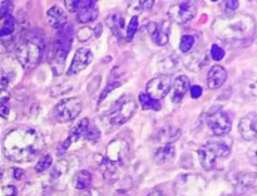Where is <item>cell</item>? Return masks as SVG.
<instances>
[{
	"label": "cell",
	"mask_w": 257,
	"mask_h": 196,
	"mask_svg": "<svg viewBox=\"0 0 257 196\" xmlns=\"http://www.w3.org/2000/svg\"><path fill=\"white\" fill-rule=\"evenodd\" d=\"M176 148L172 143H166L156 150L155 152V161L158 165H165L166 162H170L175 158Z\"/></svg>",
	"instance_id": "20"
},
{
	"label": "cell",
	"mask_w": 257,
	"mask_h": 196,
	"mask_svg": "<svg viewBox=\"0 0 257 196\" xmlns=\"http://www.w3.org/2000/svg\"><path fill=\"white\" fill-rule=\"evenodd\" d=\"M15 28H17V20L10 15L5 19L4 24L0 28V38H7L12 35L15 32Z\"/></svg>",
	"instance_id": "25"
},
{
	"label": "cell",
	"mask_w": 257,
	"mask_h": 196,
	"mask_svg": "<svg viewBox=\"0 0 257 196\" xmlns=\"http://www.w3.org/2000/svg\"><path fill=\"white\" fill-rule=\"evenodd\" d=\"M79 196H103L102 192L97 188H87L85 191H83Z\"/></svg>",
	"instance_id": "40"
},
{
	"label": "cell",
	"mask_w": 257,
	"mask_h": 196,
	"mask_svg": "<svg viewBox=\"0 0 257 196\" xmlns=\"http://www.w3.org/2000/svg\"><path fill=\"white\" fill-rule=\"evenodd\" d=\"M170 34H171V22L170 20H163L160 24L156 25L155 30L152 32V39L156 45H163L167 44L170 42Z\"/></svg>",
	"instance_id": "16"
},
{
	"label": "cell",
	"mask_w": 257,
	"mask_h": 196,
	"mask_svg": "<svg viewBox=\"0 0 257 196\" xmlns=\"http://www.w3.org/2000/svg\"><path fill=\"white\" fill-rule=\"evenodd\" d=\"M195 37L193 35H183L182 38H181V42H180V49L182 53H188L191 49L193 48V45H195Z\"/></svg>",
	"instance_id": "28"
},
{
	"label": "cell",
	"mask_w": 257,
	"mask_h": 196,
	"mask_svg": "<svg viewBox=\"0 0 257 196\" xmlns=\"http://www.w3.org/2000/svg\"><path fill=\"white\" fill-rule=\"evenodd\" d=\"M215 29L223 39L240 40L253 34L255 24H253L252 18L248 17V15L236 14L216 22Z\"/></svg>",
	"instance_id": "2"
},
{
	"label": "cell",
	"mask_w": 257,
	"mask_h": 196,
	"mask_svg": "<svg viewBox=\"0 0 257 196\" xmlns=\"http://www.w3.org/2000/svg\"><path fill=\"white\" fill-rule=\"evenodd\" d=\"M171 77L168 74H161L158 77L152 78L146 85V94L156 101H160L165 98L171 90Z\"/></svg>",
	"instance_id": "11"
},
{
	"label": "cell",
	"mask_w": 257,
	"mask_h": 196,
	"mask_svg": "<svg viewBox=\"0 0 257 196\" xmlns=\"http://www.w3.org/2000/svg\"><path fill=\"white\" fill-rule=\"evenodd\" d=\"M12 173H13V178H15V180H20V178L24 176V171H23L22 168H18V167H13Z\"/></svg>",
	"instance_id": "41"
},
{
	"label": "cell",
	"mask_w": 257,
	"mask_h": 196,
	"mask_svg": "<svg viewBox=\"0 0 257 196\" xmlns=\"http://www.w3.org/2000/svg\"><path fill=\"white\" fill-rule=\"evenodd\" d=\"M0 196H18L17 187L12 185L3 186V187H0Z\"/></svg>",
	"instance_id": "36"
},
{
	"label": "cell",
	"mask_w": 257,
	"mask_h": 196,
	"mask_svg": "<svg viewBox=\"0 0 257 196\" xmlns=\"http://www.w3.org/2000/svg\"><path fill=\"white\" fill-rule=\"evenodd\" d=\"M211 57L215 60H221L225 57V49L222 47H220L218 44H213L211 47Z\"/></svg>",
	"instance_id": "33"
},
{
	"label": "cell",
	"mask_w": 257,
	"mask_h": 196,
	"mask_svg": "<svg viewBox=\"0 0 257 196\" xmlns=\"http://www.w3.org/2000/svg\"><path fill=\"white\" fill-rule=\"evenodd\" d=\"M92 183V175L89 171L80 170L73 176V185L78 190H87Z\"/></svg>",
	"instance_id": "22"
},
{
	"label": "cell",
	"mask_w": 257,
	"mask_h": 196,
	"mask_svg": "<svg viewBox=\"0 0 257 196\" xmlns=\"http://www.w3.org/2000/svg\"><path fill=\"white\" fill-rule=\"evenodd\" d=\"M137 110V103L133 98L122 97L109 113V121L114 126H122L130 120Z\"/></svg>",
	"instance_id": "6"
},
{
	"label": "cell",
	"mask_w": 257,
	"mask_h": 196,
	"mask_svg": "<svg viewBox=\"0 0 257 196\" xmlns=\"http://www.w3.org/2000/svg\"><path fill=\"white\" fill-rule=\"evenodd\" d=\"M138 101H140L143 110H153V111L161 110L160 101L153 100V98H151L150 95L146 94V93H141V94L138 95Z\"/></svg>",
	"instance_id": "23"
},
{
	"label": "cell",
	"mask_w": 257,
	"mask_h": 196,
	"mask_svg": "<svg viewBox=\"0 0 257 196\" xmlns=\"http://www.w3.org/2000/svg\"><path fill=\"white\" fill-rule=\"evenodd\" d=\"M74 37V28L72 24H65L64 27L58 30L57 39L54 43V59L59 65L64 63Z\"/></svg>",
	"instance_id": "5"
},
{
	"label": "cell",
	"mask_w": 257,
	"mask_h": 196,
	"mask_svg": "<svg viewBox=\"0 0 257 196\" xmlns=\"http://www.w3.org/2000/svg\"><path fill=\"white\" fill-rule=\"evenodd\" d=\"M225 5L227 9L236 10L238 8V2H236V0H228V2H225Z\"/></svg>",
	"instance_id": "43"
},
{
	"label": "cell",
	"mask_w": 257,
	"mask_h": 196,
	"mask_svg": "<svg viewBox=\"0 0 257 196\" xmlns=\"http://www.w3.org/2000/svg\"><path fill=\"white\" fill-rule=\"evenodd\" d=\"M128 153H130V147H128L127 141H124L123 138H117V140H113L108 145L105 158L110 163L120 168L127 161Z\"/></svg>",
	"instance_id": "10"
},
{
	"label": "cell",
	"mask_w": 257,
	"mask_h": 196,
	"mask_svg": "<svg viewBox=\"0 0 257 196\" xmlns=\"http://www.w3.org/2000/svg\"><path fill=\"white\" fill-rule=\"evenodd\" d=\"M107 25L117 38L124 37V18L120 14H117V13L110 14L107 18Z\"/></svg>",
	"instance_id": "21"
},
{
	"label": "cell",
	"mask_w": 257,
	"mask_h": 196,
	"mask_svg": "<svg viewBox=\"0 0 257 196\" xmlns=\"http://www.w3.org/2000/svg\"><path fill=\"white\" fill-rule=\"evenodd\" d=\"M236 183L237 186H242L243 188L253 187L256 185L255 173H238L236 176Z\"/></svg>",
	"instance_id": "24"
},
{
	"label": "cell",
	"mask_w": 257,
	"mask_h": 196,
	"mask_svg": "<svg viewBox=\"0 0 257 196\" xmlns=\"http://www.w3.org/2000/svg\"><path fill=\"white\" fill-rule=\"evenodd\" d=\"M14 5L12 2H0V19H7L8 17H10Z\"/></svg>",
	"instance_id": "32"
},
{
	"label": "cell",
	"mask_w": 257,
	"mask_h": 196,
	"mask_svg": "<svg viewBox=\"0 0 257 196\" xmlns=\"http://www.w3.org/2000/svg\"><path fill=\"white\" fill-rule=\"evenodd\" d=\"M93 59V54L90 49L88 48H80L75 52L74 57H73L72 64H70L69 69H68V75H74L78 74L79 72L84 70L88 65L90 64Z\"/></svg>",
	"instance_id": "12"
},
{
	"label": "cell",
	"mask_w": 257,
	"mask_h": 196,
	"mask_svg": "<svg viewBox=\"0 0 257 196\" xmlns=\"http://www.w3.org/2000/svg\"><path fill=\"white\" fill-rule=\"evenodd\" d=\"M3 176H4V170H3L2 165H0V178H3Z\"/></svg>",
	"instance_id": "45"
},
{
	"label": "cell",
	"mask_w": 257,
	"mask_h": 196,
	"mask_svg": "<svg viewBox=\"0 0 257 196\" xmlns=\"http://www.w3.org/2000/svg\"><path fill=\"white\" fill-rule=\"evenodd\" d=\"M197 14V3L196 2H181L171 5L168 9V17L172 22L177 24H185L190 22Z\"/></svg>",
	"instance_id": "8"
},
{
	"label": "cell",
	"mask_w": 257,
	"mask_h": 196,
	"mask_svg": "<svg viewBox=\"0 0 257 196\" xmlns=\"http://www.w3.org/2000/svg\"><path fill=\"white\" fill-rule=\"evenodd\" d=\"M9 113H10V108L7 102V98H5V100L0 101V117L8 118L9 117Z\"/></svg>",
	"instance_id": "38"
},
{
	"label": "cell",
	"mask_w": 257,
	"mask_h": 196,
	"mask_svg": "<svg viewBox=\"0 0 257 196\" xmlns=\"http://www.w3.org/2000/svg\"><path fill=\"white\" fill-rule=\"evenodd\" d=\"M52 161H53L52 156H50L49 153L44 155L37 162V166H35V171H37L38 173H42V172H44V171H47V168H49V166L52 165Z\"/></svg>",
	"instance_id": "29"
},
{
	"label": "cell",
	"mask_w": 257,
	"mask_h": 196,
	"mask_svg": "<svg viewBox=\"0 0 257 196\" xmlns=\"http://www.w3.org/2000/svg\"><path fill=\"white\" fill-rule=\"evenodd\" d=\"M257 117L255 112H251L246 115L245 117L241 118L238 130H240L241 136L246 141H255L257 137Z\"/></svg>",
	"instance_id": "14"
},
{
	"label": "cell",
	"mask_w": 257,
	"mask_h": 196,
	"mask_svg": "<svg viewBox=\"0 0 257 196\" xmlns=\"http://www.w3.org/2000/svg\"><path fill=\"white\" fill-rule=\"evenodd\" d=\"M42 47L39 43L30 38L20 42L15 50L18 62L22 64L24 69H33L37 67L42 59Z\"/></svg>",
	"instance_id": "4"
},
{
	"label": "cell",
	"mask_w": 257,
	"mask_h": 196,
	"mask_svg": "<svg viewBox=\"0 0 257 196\" xmlns=\"http://www.w3.org/2000/svg\"><path fill=\"white\" fill-rule=\"evenodd\" d=\"M13 78H14V73L13 72H0V92L7 89Z\"/></svg>",
	"instance_id": "31"
},
{
	"label": "cell",
	"mask_w": 257,
	"mask_h": 196,
	"mask_svg": "<svg viewBox=\"0 0 257 196\" xmlns=\"http://www.w3.org/2000/svg\"><path fill=\"white\" fill-rule=\"evenodd\" d=\"M88 127H89V120H88V118H83V120H80L79 122L72 128V131H70L67 140H65L64 142H62V145L59 146V152L64 153L65 151L70 147V145H72L73 142H75V141L84 137L85 133H87Z\"/></svg>",
	"instance_id": "13"
},
{
	"label": "cell",
	"mask_w": 257,
	"mask_h": 196,
	"mask_svg": "<svg viewBox=\"0 0 257 196\" xmlns=\"http://www.w3.org/2000/svg\"><path fill=\"white\" fill-rule=\"evenodd\" d=\"M190 93H191V97L192 98H200L201 95H202V87L201 85H192L190 89Z\"/></svg>",
	"instance_id": "39"
},
{
	"label": "cell",
	"mask_w": 257,
	"mask_h": 196,
	"mask_svg": "<svg viewBox=\"0 0 257 196\" xmlns=\"http://www.w3.org/2000/svg\"><path fill=\"white\" fill-rule=\"evenodd\" d=\"M193 63H197V64H196V65H197V70L201 69V68L205 65L206 58H205V55H203V54H200V50H195V52L191 53L190 58L186 60V67L190 69V68L192 67Z\"/></svg>",
	"instance_id": "26"
},
{
	"label": "cell",
	"mask_w": 257,
	"mask_h": 196,
	"mask_svg": "<svg viewBox=\"0 0 257 196\" xmlns=\"http://www.w3.org/2000/svg\"><path fill=\"white\" fill-rule=\"evenodd\" d=\"M65 7H67L68 12L70 13H77L79 12L85 4V0H65L64 2Z\"/></svg>",
	"instance_id": "30"
},
{
	"label": "cell",
	"mask_w": 257,
	"mask_h": 196,
	"mask_svg": "<svg viewBox=\"0 0 257 196\" xmlns=\"http://www.w3.org/2000/svg\"><path fill=\"white\" fill-rule=\"evenodd\" d=\"M248 158H250L251 163H252L253 166H256L257 160H256V147L255 146H252V147H251V150L248 151Z\"/></svg>",
	"instance_id": "42"
},
{
	"label": "cell",
	"mask_w": 257,
	"mask_h": 196,
	"mask_svg": "<svg viewBox=\"0 0 257 196\" xmlns=\"http://www.w3.org/2000/svg\"><path fill=\"white\" fill-rule=\"evenodd\" d=\"M171 88H172V102L180 103L190 88V79L186 75H180L173 80Z\"/></svg>",
	"instance_id": "18"
},
{
	"label": "cell",
	"mask_w": 257,
	"mask_h": 196,
	"mask_svg": "<svg viewBox=\"0 0 257 196\" xmlns=\"http://www.w3.org/2000/svg\"><path fill=\"white\" fill-rule=\"evenodd\" d=\"M98 14H99V10H98L97 2L94 0H89V2H85V4L83 5L82 9L78 12L77 14V20L79 23H90L94 22L98 18Z\"/></svg>",
	"instance_id": "19"
},
{
	"label": "cell",
	"mask_w": 257,
	"mask_h": 196,
	"mask_svg": "<svg viewBox=\"0 0 257 196\" xmlns=\"http://www.w3.org/2000/svg\"><path fill=\"white\" fill-rule=\"evenodd\" d=\"M42 133L32 127H18L7 133L3 141V152L13 162L25 163L34 160L44 148Z\"/></svg>",
	"instance_id": "1"
},
{
	"label": "cell",
	"mask_w": 257,
	"mask_h": 196,
	"mask_svg": "<svg viewBox=\"0 0 257 196\" xmlns=\"http://www.w3.org/2000/svg\"><path fill=\"white\" fill-rule=\"evenodd\" d=\"M92 35H93V30L90 29L89 27L80 28L77 33V38H78V40H80V42H85V40L90 39V37H92Z\"/></svg>",
	"instance_id": "34"
},
{
	"label": "cell",
	"mask_w": 257,
	"mask_h": 196,
	"mask_svg": "<svg viewBox=\"0 0 257 196\" xmlns=\"http://www.w3.org/2000/svg\"><path fill=\"white\" fill-rule=\"evenodd\" d=\"M231 147L225 142H208L201 146L197 150L198 161L205 170L210 171L221 160L230 156Z\"/></svg>",
	"instance_id": "3"
},
{
	"label": "cell",
	"mask_w": 257,
	"mask_h": 196,
	"mask_svg": "<svg viewBox=\"0 0 257 196\" xmlns=\"http://www.w3.org/2000/svg\"><path fill=\"white\" fill-rule=\"evenodd\" d=\"M85 140H88L89 142H97L99 140V131H98L97 127H88L87 133L84 136Z\"/></svg>",
	"instance_id": "35"
},
{
	"label": "cell",
	"mask_w": 257,
	"mask_h": 196,
	"mask_svg": "<svg viewBox=\"0 0 257 196\" xmlns=\"http://www.w3.org/2000/svg\"><path fill=\"white\" fill-rule=\"evenodd\" d=\"M120 85H122V83H120V82H113V83H110V84H108L107 87L104 88V90H103V92H102V94H100V97H99V102H100V101L104 100L105 95H108V93L112 92V90L114 89V88L120 87Z\"/></svg>",
	"instance_id": "37"
},
{
	"label": "cell",
	"mask_w": 257,
	"mask_h": 196,
	"mask_svg": "<svg viewBox=\"0 0 257 196\" xmlns=\"http://www.w3.org/2000/svg\"><path fill=\"white\" fill-rule=\"evenodd\" d=\"M227 80V70L222 65H213L207 74V85L211 89H217Z\"/></svg>",
	"instance_id": "15"
},
{
	"label": "cell",
	"mask_w": 257,
	"mask_h": 196,
	"mask_svg": "<svg viewBox=\"0 0 257 196\" xmlns=\"http://www.w3.org/2000/svg\"><path fill=\"white\" fill-rule=\"evenodd\" d=\"M47 22L50 27L59 30L60 28H63L68 23L67 13L60 7H57V5L52 7L47 12Z\"/></svg>",
	"instance_id": "17"
},
{
	"label": "cell",
	"mask_w": 257,
	"mask_h": 196,
	"mask_svg": "<svg viewBox=\"0 0 257 196\" xmlns=\"http://www.w3.org/2000/svg\"><path fill=\"white\" fill-rule=\"evenodd\" d=\"M207 127L215 136H225L230 133L232 128V121L227 112L217 110L207 116Z\"/></svg>",
	"instance_id": "9"
},
{
	"label": "cell",
	"mask_w": 257,
	"mask_h": 196,
	"mask_svg": "<svg viewBox=\"0 0 257 196\" xmlns=\"http://www.w3.org/2000/svg\"><path fill=\"white\" fill-rule=\"evenodd\" d=\"M138 27H140V20H138V17L137 15H133L132 19H131L130 24H128L127 27V30H125V40H128V42H131V40L133 39V37H135V34L137 33L138 30Z\"/></svg>",
	"instance_id": "27"
},
{
	"label": "cell",
	"mask_w": 257,
	"mask_h": 196,
	"mask_svg": "<svg viewBox=\"0 0 257 196\" xmlns=\"http://www.w3.org/2000/svg\"><path fill=\"white\" fill-rule=\"evenodd\" d=\"M148 196H163V193L160 192V191H153V192H151Z\"/></svg>",
	"instance_id": "44"
},
{
	"label": "cell",
	"mask_w": 257,
	"mask_h": 196,
	"mask_svg": "<svg viewBox=\"0 0 257 196\" xmlns=\"http://www.w3.org/2000/svg\"><path fill=\"white\" fill-rule=\"evenodd\" d=\"M82 112V101L78 97L64 98L54 108V116L59 122H69L75 120Z\"/></svg>",
	"instance_id": "7"
}]
</instances>
